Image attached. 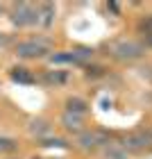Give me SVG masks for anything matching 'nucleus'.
Returning <instances> with one entry per match:
<instances>
[{
	"label": "nucleus",
	"instance_id": "obj_1",
	"mask_svg": "<svg viewBox=\"0 0 152 159\" xmlns=\"http://www.w3.org/2000/svg\"><path fill=\"white\" fill-rule=\"evenodd\" d=\"M14 52L23 59H41L50 52V43L43 41V39H27V41H20L16 43Z\"/></svg>",
	"mask_w": 152,
	"mask_h": 159
},
{
	"label": "nucleus",
	"instance_id": "obj_2",
	"mask_svg": "<svg viewBox=\"0 0 152 159\" xmlns=\"http://www.w3.org/2000/svg\"><path fill=\"white\" fill-rule=\"evenodd\" d=\"M111 52H114L116 59H120V61H134V59H139V57H143L145 46L139 43V41H132V39H123V41L111 46Z\"/></svg>",
	"mask_w": 152,
	"mask_h": 159
},
{
	"label": "nucleus",
	"instance_id": "obj_3",
	"mask_svg": "<svg viewBox=\"0 0 152 159\" xmlns=\"http://www.w3.org/2000/svg\"><path fill=\"white\" fill-rule=\"evenodd\" d=\"M11 23L18 25V27H27V25L39 23V11H37V7H32V5H27V2L14 5V9H11Z\"/></svg>",
	"mask_w": 152,
	"mask_h": 159
},
{
	"label": "nucleus",
	"instance_id": "obj_4",
	"mask_svg": "<svg viewBox=\"0 0 152 159\" xmlns=\"http://www.w3.org/2000/svg\"><path fill=\"white\" fill-rule=\"evenodd\" d=\"M77 146L82 150H98V148H105L109 146V136L105 132H98V129H89V132H82L77 136Z\"/></svg>",
	"mask_w": 152,
	"mask_h": 159
},
{
	"label": "nucleus",
	"instance_id": "obj_5",
	"mask_svg": "<svg viewBox=\"0 0 152 159\" xmlns=\"http://www.w3.org/2000/svg\"><path fill=\"white\" fill-rule=\"evenodd\" d=\"M152 146V132H134V134H127L125 141H123V148L125 150H132V152H136V150H143Z\"/></svg>",
	"mask_w": 152,
	"mask_h": 159
},
{
	"label": "nucleus",
	"instance_id": "obj_6",
	"mask_svg": "<svg viewBox=\"0 0 152 159\" xmlns=\"http://www.w3.org/2000/svg\"><path fill=\"white\" fill-rule=\"evenodd\" d=\"M61 125H64L66 132L82 134V132H84V116H79V114H70V111H64V114H61Z\"/></svg>",
	"mask_w": 152,
	"mask_h": 159
},
{
	"label": "nucleus",
	"instance_id": "obj_7",
	"mask_svg": "<svg viewBox=\"0 0 152 159\" xmlns=\"http://www.w3.org/2000/svg\"><path fill=\"white\" fill-rule=\"evenodd\" d=\"M37 11H39V25H43V27L52 25V20H55V5L46 2V5H41Z\"/></svg>",
	"mask_w": 152,
	"mask_h": 159
},
{
	"label": "nucleus",
	"instance_id": "obj_8",
	"mask_svg": "<svg viewBox=\"0 0 152 159\" xmlns=\"http://www.w3.org/2000/svg\"><path fill=\"white\" fill-rule=\"evenodd\" d=\"M86 109H89V102L82 100V98H68L66 100V111H70V114H79V116H84Z\"/></svg>",
	"mask_w": 152,
	"mask_h": 159
},
{
	"label": "nucleus",
	"instance_id": "obj_9",
	"mask_svg": "<svg viewBox=\"0 0 152 159\" xmlns=\"http://www.w3.org/2000/svg\"><path fill=\"white\" fill-rule=\"evenodd\" d=\"M50 129H52V127H50V123L43 120V118H34V120L30 123V134H37L39 139H41V136H46Z\"/></svg>",
	"mask_w": 152,
	"mask_h": 159
},
{
	"label": "nucleus",
	"instance_id": "obj_10",
	"mask_svg": "<svg viewBox=\"0 0 152 159\" xmlns=\"http://www.w3.org/2000/svg\"><path fill=\"white\" fill-rule=\"evenodd\" d=\"M50 61L52 64H82L75 52H55L50 55Z\"/></svg>",
	"mask_w": 152,
	"mask_h": 159
},
{
	"label": "nucleus",
	"instance_id": "obj_11",
	"mask_svg": "<svg viewBox=\"0 0 152 159\" xmlns=\"http://www.w3.org/2000/svg\"><path fill=\"white\" fill-rule=\"evenodd\" d=\"M11 80L14 82H23V84H32L34 82V77H32V73L27 68H11Z\"/></svg>",
	"mask_w": 152,
	"mask_h": 159
},
{
	"label": "nucleus",
	"instance_id": "obj_12",
	"mask_svg": "<svg viewBox=\"0 0 152 159\" xmlns=\"http://www.w3.org/2000/svg\"><path fill=\"white\" fill-rule=\"evenodd\" d=\"M105 155H107V159H127L125 150L118 146H105Z\"/></svg>",
	"mask_w": 152,
	"mask_h": 159
},
{
	"label": "nucleus",
	"instance_id": "obj_13",
	"mask_svg": "<svg viewBox=\"0 0 152 159\" xmlns=\"http://www.w3.org/2000/svg\"><path fill=\"white\" fill-rule=\"evenodd\" d=\"M41 146L43 148H66V141L64 139H43Z\"/></svg>",
	"mask_w": 152,
	"mask_h": 159
},
{
	"label": "nucleus",
	"instance_id": "obj_14",
	"mask_svg": "<svg viewBox=\"0 0 152 159\" xmlns=\"http://www.w3.org/2000/svg\"><path fill=\"white\" fill-rule=\"evenodd\" d=\"M18 143L14 139H5V136H0V150H7V152H11V150H16Z\"/></svg>",
	"mask_w": 152,
	"mask_h": 159
},
{
	"label": "nucleus",
	"instance_id": "obj_15",
	"mask_svg": "<svg viewBox=\"0 0 152 159\" xmlns=\"http://www.w3.org/2000/svg\"><path fill=\"white\" fill-rule=\"evenodd\" d=\"M64 80H66V75H64V73H50L48 75V82H64Z\"/></svg>",
	"mask_w": 152,
	"mask_h": 159
},
{
	"label": "nucleus",
	"instance_id": "obj_16",
	"mask_svg": "<svg viewBox=\"0 0 152 159\" xmlns=\"http://www.w3.org/2000/svg\"><path fill=\"white\" fill-rule=\"evenodd\" d=\"M148 43H150V46H152V34H148Z\"/></svg>",
	"mask_w": 152,
	"mask_h": 159
},
{
	"label": "nucleus",
	"instance_id": "obj_17",
	"mask_svg": "<svg viewBox=\"0 0 152 159\" xmlns=\"http://www.w3.org/2000/svg\"><path fill=\"white\" fill-rule=\"evenodd\" d=\"M0 11H2V7H0Z\"/></svg>",
	"mask_w": 152,
	"mask_h": 159
}]
</instances>
